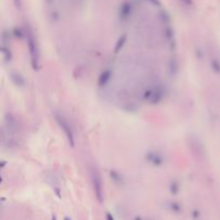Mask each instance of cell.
<instances>
[{"label": "cell", "mask_w": 220, "mask_h": 220, "mask_svg": "<svg viewBox=\"0 0 220 220\" xmlns=\"http://www.w3.org/2000/svg\"><path fill=\"white\" fill-rule=\"evenodd\" d=\"M13 34L15 38L17 39H23L24 38V31L20 28H14L13 29Z\"/></svg>", "instance_id": "17"}, {"label": "cell", "mask_w": 220, "mask_h": 220, "mask_svg": "<svg viewBox=\"0 0 220 220\" xmlns=\"http://www.w3.org/2000/svg\"><path fill=\"white\" fill-rule=\"evenodd\" d=\"M168 205H170V209L172 210V212L176 213V214H178V213H181L182 207H181V205H179L177 202H171Z\"/></svg>", "instance_id": "16"}, {"label": "cell", "mask_w": 220, "mask_h": 220, "mask_svg": "<svg viewBox=\"0 0 220 220\" xmlns=\"http://www.w3.org/2000/svg\"><path fill=\"white\" fill-rule=\"evenodd\" d=\"M55 119L58 125H59V127L61 128V130L64 131L69 144L71 145V147H74V145H75V137H74L73 129H72L69 121H68L67 118L60 113H55Z\"/></svg>", "instance_id": "2"}, {"label": "cell", "mask_w": 220, "mask_h": 220, "mask_svg": "<svg viewBox=\"0 0 220 220\" xmlns=\"http://www.w3.org/2000/svg\"><path fill=\"white\" fill-rule=\"evenodd\" d=\"M10 78L16 86L23 87V86H25V84H26V81H25L24 76L20 73H18V72H12V73L10 74Z\"/></svg>", "instance_id": "7"}, {"label": "cell", "mask_w": 220, "mask_h": 220, "mask_svg": "<svg viewBox=\"0 0 220 220\" xmlns=\"http://www.w3.org/2000/svg\"><path fill=\"white\" fill-rule=\"evenodd\" d=\"M52 220H57V218H56L55 215H53V216H52Z\"/></svg>", "instance_id": "24"}, {"label": "cell", "mask_w": 220, "mask_h": 220, "mask_svg": "<svg viewBox=\"0 0 220 220\" xmlns=\"http://www.w3.org/2000/svg\"><path fill=\"white\" fill-rule=\"evenodd\" d=\"M192 216H193L194 219L198 218V217H199V212H198V210H193V212H192Z\"/></svg>", "instance_id": "20"}, {"label": "cell", "mask_w": 220, "mask_h": 220, "mask_svg": "<svg viewBox=\"0 0 220 220\" xmlns=\"http://www.w3.org/2000/svg\"><path fill=\"white\" fill-rule=\"evenodd\" d=\"M126 42H127V36H126V34H123L120 38L117 40V42L115 44V47H114V52L115 53L120 52V50L123 47V45L126 44Z\"/></svg>", "instance_id": "10"}, {"label": "cell", "mask_w": 220, "mask_h": 220, "mask_svg": "<svg viewBox=\"0 0 220 220\" xmlns=\"http://www.w3.org/2000/svg\"><path fill=\"white\" fill-rule=\"evenodd\" d=\"M133 220H144V219H143V218H142V217L137 216V217H135V218H134V219H133Z\"/></svg>", "instance_id": "23"}, {"label": "cell", "mask_w": 220, "mask_h": 220, "mask_svg": "<svg viewBox=\"0 0 220 220\" xmlns=\"http://www.w3.org/2000/svg\"><path fill=\"white\" fill-rule=\"evenodd\" d=\"M111 79H112V71L109 69L104 70V71L100 74L99 79H98V85H99L100 87H104V86H106L107 83L111 81Z\"/></svg>", "instance_id": "6"}, {"label": "cell", "mask_w": 220, "mask_h": 220, "mask_svg": "<svg viewBox=\"0 0 220 220\" xmlns=\"http://www.w3.org/2000/svg\"><path fill=\"white\" fill-rule=\"evenodd\" d=\"M4 121H6V125L8 127L9 130H12L14 131L17 128V123H16V119L12 114H7L6 117H4Z\"/></svg>", "instance_id": "8"}, {"label": "cell", "mask_w": 220, "mask_h": 220, "mask_svg": "<svg viewBox=\"0 0 220 220\" xmlns=\"http://www.w3.org/2000/svg\"><path fill=\"white\" fill-rule=\"evenodd\" d=\"M105 218H106V220H115V219H114V217H113V215H112L111 213H106V216H105Z\"/></svg>", "instance_id": "19"}, {"label": "cell", "mask_w": 220, "mask_h": 220, "mask_svg": "<svg viewBox=\"0 0 220 220\" xmlns=\"http://www.w3.org/2000/svg\"><path fill=\"white\" fill-rule=\"evenodd\" d=\"M27 41H28V50H29L30 60H31V65L36 71L40 69V53L38 43L36 41L34 34L31 31L27 32Z\"/></svg>", "instance_id": "1"}, {"label": "cell", "mask_w": 220, "mask_h": 220, "mask_svg": "<svg viewBox=\"0 0 220 220\" xmlns=\"http://www.w3.org/2000/svg\"><path fill=\"white\" fill-rule=\"evenodd\" d=\"M210 65H212V69L213 71L215 72V73L219 74L220 73V61L217 59H213L212 62H210Z\"/></svg>", "instance_id": "15"}, {"label": "cell", "mask_w": 220, "mask_h": 220, "mask_svg": "<svg viewBox=\"0 0 220 220\" xmlns=\"http://www.w3.org/2000/svg\"><path fill=\"white\" fill-rule=\"evenodd\" d=\"M164 88L162 86H156V87L151 88L145 91L144 93V99L148 100L150 104H158L162 101L163 97H164Z\"/></svg>", "instance_id": "3"}, {"label": "cell", "mask_w": 220, "mask_h": 220, "mask_svg": "<svg viewBox=\"0 0 220 220\" xmlns=\"http://www.w3.org/2000/svg\"><path fill=\"white\" fill-rule=\"evenodd\" d=\"M168 71L172 75H175L178 71V64H177L175 58H171L168 61Z\"/></svg>", "instance_id": "11"}, {"label": "cell", "mask_w": 220, "mask_h": 220, "mask_svg": "<svg viewBox=\"0 0 220 220\" xmlns=\"http://www.w3.org/2000/svg\"><path fill=\"white\" fill-rule=\"evenodd\" d=\"M9 41H10V34H9L8 31H4L3 34H2V42H3V44L7 46Z\"/></svg>", "instance_id": "18"}, {"label": "cell", "mask_w": 220, "mask_h": 220, "mask_svg": "<svg viewBox=\"0 0 220 220\" xmlns=\"http://www.w3.org/2000/svg\"><path fill=\"white\" fill-rule=\"evenodd\" d=\"M0 52L3 54V57L6 59V61H10L12 59V52L10 51V48L6 45H2L0 46Z\"/></svg>", "instance_id": "12"}, {"label": "cell", "mask_w": 220, "mask_h": 220, "mask_svg": "<svg viewBox=\"0 0 220 220\" xmlns=\"http://www.w3.org/2000/svg\"><path fill=\"white\" fill-rule=\"evenodd\" d=\"M7 164V162L6 161H0V168H2V167H4V165Z\"/></svg>", "instance_id": "22"}, {"label": "cell", "mask_w": 220, "mask_h": 220, "mask_svg": "<svg viewBox=\"0 0 220 220\" xmlns=\"http://www.w3.org/2000/svg\"><path fill=\"white\" fill-rule=\"evenodd\" d=\"M110 176H111V178L113 179V181L115 182H117V184H123V176H121V175L119 174L118 172H116V171L112 170L111 172H110Z\"/></svg>", "instance_id": "13"}, {"label": "cell", "mask_w": 220, "mask_h": 220, "mask_svg": "<svg viewBox=\"0 0 220 220\" xmlns=\"http://www.w3.org/2000/svg\"><path fill=\"white\" fill-rule=\"evenodd\" d=\"M91 182H92L95 194L97 196L98 201L102 202L103 201V191H102V182L99 173L97 170H91Z\"/></svg>", "instance_id": "4"}, {"label": "cell", "mask_w": 220, "mask_h": 220, "mask_svg": "<svg viewBox=\"0 0 220 220\" xmlns=\"http://www.w3.org/2000/svg\"><path fill=\"white\" fill-rule=\"evenodd\" d=\"M14 2H15L16 7H17L18 9L20 8V0H14Z\"/></svg>", "instance_id": "21"}, {"label": "cell", "mask_w": 220, "mask_h": 220, "mask_svg": "<svg viewBox=\"0 0 220 220\" xmlns=\"http://www.w3.org/2000/svg\"><path fill=\"white\" fill-rule=\"evenodd\" d=\"M170 191H171V193L174 194V195H176V194L179 192V184L176 181L171 182V184H170Z\"/></svg>", "instance_id": "14"}, {"label": "cell", "mask_w": 220, "mask_h": 220, "mask_svg": "<svg viewBox=\"0 0 220 220\" xmlns=\"http://www.w3.org/2000/svg\"><path fill=\"white\" fill-rule=\"evenodd\" d=\"M146 160L148 162H150L151 164L156 165V167H160V165L163 164V157L158 153H155V151H149L146 155Z\"/></svg>", "instance_id": "5"}, {"label": "cell", "mask_w": 220, "mask_h": 220, "mask_svg": "<svg viewBox=\"0 0 220 220\" xmlns=\"http://www.w3.org/2000/svg\"><path fill=\"white\" fill-rule=\"evenodd\" d=\"M2 182V177H1V175H0V182Z\"/></svg>", "instance_id": "26"}, {"label": "cell", "mask_w": 220, "mask_h": 220, "mask_svg": "<svg viewBox=\"0 0 220 220\" xmlns=\"http://www.w3.org/2000/svg\"><path fill=\"white\" fill-rule=\"evenodd\" d=\"M130 13H131V6L128 3V2H125L120 8L119 15H120V17L123 18V20H126V18L129 17Z\"/></svg>", "instance_id": "9"}, {"label": "cell", "mask_w": 220, "mask_h": 220, "mask_svg": "<svg viewBox=\"0 0 220 220\" xmlns=\"http://www.w3.org/2000/svg\"><path fill=\"white\" fill-rule=\"evenodd\" d=\"M65 220H71V219H70V218H69V217H65Z\"/></svg>", "instance_id": "25"}]
</instances>
